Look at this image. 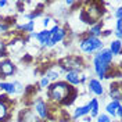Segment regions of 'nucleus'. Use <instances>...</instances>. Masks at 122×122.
Listing matches in <instances>:
<instances>
[{"label": "nucleus", "mask_w": 122, "mask_h": 122, "mask_svg": "<svg viewBox=\"0 0 122 122\" xmlns=\"http://www.w3.org/2000/svg\"><path fill=\"white\" fill-rule=\"evenodd\" d=\"M74 90L67 82H57L50 86L49 90V97H51L56 101H65V99L69 96V93Z\"/></svg>", "instance_id": "1"}, {"label": "nucleus", "mask_w": 122, "mask_h": 122, "mask_svg": "<svg viewBox=\"0 0 122 122\" xmlns=\"http://www.w3.org/2000/svg\"><path fill=\"white\" fill-rule=\"evenodd\" d=\"M81 50L83 53H93L96 50H101L103 49V42L100 40L99 38H93V36H89V38L81 40Z\"/></svg>", "instance_id": "2"}, {"label": "nucleus", "mask_w": 122, "mask_h": 122, "mask_svg": "<svg viewBox=\"0 0 122 122\" xmlns=\"http://www.w3.org/2000/svg\"><path fill=\"white\" fill-rule=\"evenodd\" d=\"M93 64H94V71H96V74H97V76H99L100 79L107 78V69H108L110 65L104 64L96 54H94V58H93Z\"/></svg>", "instance_id": "3"}, {"label": "nucleus", "mask_w": 122, "mask_h": 122, "mask_svg": "<svg viewBox=\"0 0 122 122\" xmlns=\"http://www.w3.org/2000/svg\"><path fill=\"white\" fill-rule=\"evenodd\" d=\"M14 74V65L11 61H1L0 62V76H10Z\"/></svg>", "instance_id": "4"}, {"label": "nucleus", "mask_w": 122, "mask_h": 122, "mask_svg": "<svg viewBox=\"0 0 122 122\" xmlns=\"http://www.w3.org/2000/svg\"><path fill=\"white\" fill-rule=\"evenodd\" d=\"M96 56L99 57L100 60L103 61L104 64H107V65H110L111 64V61H112V54H111V51L108 50V49H101V50H99L97 53H96Z\"/></svg>", "instance_id": "5"}, {"label": "nucleus", "mask_w": 122, "mask_h": 122, "mask_svg": "<svg viewBox=\"0 0 122 122\" xmlns=\"http://www.w3.org/2000/svg\"><path fill=\"white\" fill-rule=\"evenodd\" d=\"M65 79H67V82L71 83V85H78L81 82L79 71H76V69H69L68 72H67V75H65Z\"/></svg>", "instance_id": "6"}, {"label": "nucleus", "mask_w": 122, "mask_h": 122, "mask_svg": "<svg viewBox=\"0 0 122 122\" xmlns=\"http://www.w3.org/2000/svg\"><path fill=\"white\" fill-rule=\"evenodd\" d=\"M35 110H36V112L40 115V118H47L49 117V112H47V107H46L45 101L43 100L39 99L36 103H35Z\"/></svg>", "instance_id": "7"}, {"label": "nucleus", "mask_w": 122, "mask_h": 122, "mask_svg": "<svg viewBox=\"0 0 122 122\" xmlns=\"http://www.w3.org/2000/svg\"><path fill=\"white\" fill-rule=\"evenodd\" d=\"M64 36H65V30L64 29H58L57 32H54V33H51V38H50V40H49V46H54L57 45L58 42H61L62 39H64Z\"/></svg>", "instance_id": "8"}, {"label": "nucleus", "mask_w": 122, "mask_h": 122, "mask_svg": "<svg viewBox=\"0 0 122 122\" xmlns=\"http://www.w3.org/2000/svg\"><path fill=\"white\" fill-rule=\"evenodd\" d=\"M89 87H90V90L94 93V94H97V96H101L104 90H103V86L100 83L97 79H90L89 81Z\"/></svg>", "instance_id": "9"}, {"label": "nucleus", "mask_w": 122, "mask_h": 122, "mask_svg": "<svg viewBox=\"0 0 122 122\" xmlns=\"http://www.w3.org/2000/svg\"><path fill=\"white\" fill-rule=\"evenodd\" d=\"M50 38H51V33H50V30H42V32H39L38 35H36V39H38L39 42H40V45L42 46H49V40H50Z\"/></svg>", "instance_id": "10"}, {"label": "nucleus", "mask_w": 122, "mask_h": 122, "mask_svg": "<svg viewBox=\"0 0 122 122\" xmlns=\"http://www.w3.org/2000/svg\"><path fill=\"white\" fill-rule=\"evenodd\" d=\"M89 112H90L89 104L82 106V107H78V108L75 110V112H74V119H78V118H81V117H85V115H87Z\"/></svg>", "instance_id": "11"}, {"label": "nucleus", "mask_w": 122, "mask_h": 122, "mask_svg": "<svg viewBox=\"0 0 122 122\" xmlns=\"http://www.w3.org/2000/svg\"><path fill=\"white\" fill-rule=\"evenodd\" d=\"M121 104V100H117V99H114L111 103H108L107 104V107H106V110H107V112L110 115H112L114 117L115 115V111H117V107Z\"/></svg>", "instance_id": "12"}, {"label": "nucleus", "mask_w": 122, "mask_h": 122, "mask_svg": "<svg viewBox=\"0 0 122 122\" xmlns=\"http://www.w3.org/2000/svg\"><path fill=\"white\" fill-rule=\"evenodd\" d=\"M121 49H122L121 40H114V42L111 43V46H110L108 50L111 51L112 56H119V54H121Z\"/></svg>", "instance_id": "13"}, {"label": "nucleus", "mask_w": 122, "mask_h": 122, "mask_svg": "<svg viewBox=\"0 0 122 122\" xmlns=\"http://www.w3.org/2000/svg\"><path fill=\"white\" fill-rule=\"evenodd\" d=\"M89 108H90V118L92 117H97V115H99V101H97L96 99L90 100Z\"/></svg>", "instance_id": "14"}, {"label": "nucleus", "mask_w": 122, "mask_h": 122, "mask_svg": "<svg viewBox=\"0 0 122 122\" xmlns=\"http://www.w3.org/2000/svg\"><path fill=\"white\" fill-rule=\"evenodd\" d=\"M0 89L7 93H15L14 83H8V82H0Z\"/></svg>", "instance_id": "15"}, {"label": "nucleus", "mask_w": 122, "mask_h": 122, "mask_svg": "<svg viewBox=\"0 0 122 122\" xmlns=\"http://www.w3.org/2000/svg\"><path fill=\"white\" fill-rule=\"evenodd\" d=\"M101 26H103V24H96V25H93L90 28V36L93 38H97L99 35H101Z\"/></svg>", "instance_id": "16"}, {"label": "nucleus", "mask_w": 122, "mask_h": 122, "mask_svg": "<svg viewBox=\"0 0 122 122\" xmlns=\"http://www.w3.org/2000/svg\"><path fill=\"white\" fill-rule=\"evenodd\" d=\"M7 115H8L7 106H6V103H4V101H1V100H0V119H4Z\"/></svg>", "instance_id": "17"}, {"label": "nucleus", "mask_w": 122, "mask_h": 122, "mask_svg": "<svg viewBox=\"0 0 122 122\" xmlns=\"http://www.w3.org/2000/svg\"><path fill=\"white\" fill-rule=\"evenodd\" d=\"M33 25H35V22L33 21H29L28 24H24V25H18L17 28L21 30H25V32H33Z\"/></svg>", "instance_id": "18"}, {"label": "nucleus", "mask_w": 122, "mask_h": 122, "mask_svg": "<svg viewBox=\"0 0 122 122\" xmlns=\"http://www.w3.org/2000/svg\"><path fill=\"white\" fill-rule=\"evenodd\" d=\"M58 75H60V72L58 71H54V69H50V71H47V74H46V78L50 81H54V79H57L58 78Z\"/></svg>", "instance_id": "19"}, {"label": "nucleus", "mask_w": 122, "mask_h": 122, "mask_svg": "<svg viewBox=\"0 0 122 122\" xmlns=\"http://www.w3.org/2000/svg\"><path fill=\"white\" fill-rule=\"evenodd\" d=\"M97 122H111L110 117L106 114H101V115H97Z\"/></svg>", "instance_id": "20"}, {"label": "nucleus", "mask_w": 122, "mask_h": 122, "mask_svg": "<svg viewBox=\"0 0 122 122\" xmlns=\"http://www.w3.org/2000/svg\"><path fill=\"white\" fill-rule=\"evenodd\" d=\"M49 83H50V81L45 76V78H42V81H40V87H47Z\"/></svg>", "instance_id": "21"}, {"label": "nucleus", "mask_w": 122, "mask_h": 122, "mask_svg": "<svg viewBox=\"0 0 122 122\" xmlns=\"http://www.w3.org/2000/svg\"><path fill=\"white\" fill-rule=\"evenodd\" d=\"M14 87H15V92H18V93L22 92V85L20 83V82H14Z\"/></svg>", "instance_id": "22"}, {"label": "nucleus", "mask_w": 122, "mask_h": 122, "mask_svg": "<svg viewBox=\"0 0 122 122\" xmlns=\"http://www.w3.org/2000/svg\"><path fill=\"white\" fill-rule=\"evenodd\" d=\"M115 115H118L119 118L122 117V106H121V104H119V106L117 107V111H115Z\"/></svg>", "instance_id": "23"}, {"label": "nucleus", "mask_w": 122, "mask_h": 122, "mask_svg": "<svg viewBox=\"0 0 122 122\" xmlns=\"http://www.w3.org/2000/svg\"><path fill=\"white\" fill-rule=\"evenodd\" d=\"M121 15H122V10L121 7L117 8V11H115V17H117V20H121Z\"/></svg>", "instance_id": "24"}, {"label": "nucleus", "mask_w": 122, "mask_h": 122, "mask_svg": "<svg viewBox=\"0 0 122 122\" xmlns=\"http://www.w3.org/2000/svg\"><path fill=\"white\" fill-rule=\"evenodd\" d=\"M121 25H122V20H117V30L121 32Z\"/></svg>", "instance_id": "25"}, {"label": "nucleus", "mask_w": 122, "mask_h": 122, "mask_svg": "<svg viewBox=\"0 0 122 122\" xmlns=\"http://www.w3.org/2000/svg\"><path fill=\"white\" fill-rule=\"evenodd\" d=\"M4 47H6L4 42H3V40H0V54H1L3 51H4ZM1 56H3V54H1Z\"/></svg>", "instance_id": "26"}, {"label": "nucleus", "mask_w": 122, "mask_h": 122, "mask_svg": "<svg viewBox=\"0 0 122 122\" xmlns=\"http://www.w3.org/2000/svg\"><path fill=\"white\" fill-rule=\"evenodd\" d=\"M49 22H50V17H46L45 21H43V25H45V26H47V25H49Z\"/></svg>", "instance_id": "27"}, {"label": "nucleus", "mask_w": 122, "mask_h": 122, "mask_svg": "<svg viewBox=\"0 0 122 122\" xmlns=\"http://www.w3.org/2000/svg\"><path fill=\"white\" fill-rule=\"evenodd\" d=\"M6 4H7V1H6V0H0V7H4Z\"/></svg>", "instance_id": "28"}, {"label": "nucleus", "mask_w": 122, "mask_h": 122, "mask_svg": "<svg viewBox=\"0 0 122 122\" xmlns=\"http://www.w3.org/2000/svg\"><path fill=\"white\" fill-rule=\"evenodd\" d=\"M92 121V118H89V117H86V118H85V122H90Z\"/></svg>", "instance_id": "29"}]
</instances>
